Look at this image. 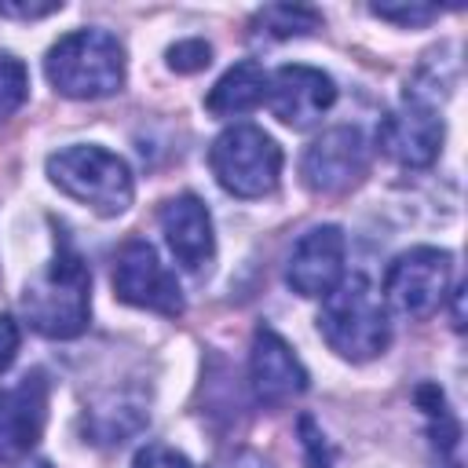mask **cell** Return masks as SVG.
Segmentation results:
<instances>
[{
  "mask_svg": "<svg viewBox=\"0 0 468 468\" xmlns=\"http://www.w3.org/2000/svg\"><path fill=\"white\" fill-rule=\"evenodd\" d=\"M26 322L51 340H69L88 329L91 314V271L77 245L58 234L51 263L26 285L22 292Z\"/></svg>",
  "mask_w": 468,
  "mask_h": 468,
  "instance_id": "obj_1",
  "label": "cell"
},
{
  "mask_svg": "<svg viewBox=\"0 0 468 468\" xmlns=\"http://www.w3.org/2000/svg\"><path fill=\"white\" fill-rule=\"evenodd\" d=\"M318 329L325 344L347 362H369L384 355L391 344L388 303L373 289V282L362 274L340 278V285L329 296H322Z\"/></svg>",
  "mask_w": 468,
  "mask_h": 468,
  "instance_id": "obj_2",
  "label": "cell"
},
{
  "mask_svg": "<svg viewBox=\"0 0 468 468\" xmlns=\"http://www.w3.org/2000/svg\"><path fill=\"white\" fill-rule=\"evenodd\" d=\"M44 73L66 99H106L124 84V48L106 29H73L51 44Z\"/></svg>",
  "mask_w": 468,
  "mask_h": 468,
  "instance_id": "obj_3",
  "label": "cell"
},
{
  "mask_svg": "<svg viewBox=\"0 0 468 468\" xmlns=\"http://www.w3.org/2000/svg\"><path fill=\"white\" fill-rule=\"evenodd\" d=\"M48 179L73 201L88 205L99 216H121L132 197L135 183L128 165L95 143H77L48 157Z\"/></svg>",
  "mask_w": 468,
  "mask_h": 468,
  "instance_id": "obj_4",
  "label": "cell"
},
{
  "mask_svg": "<svg viewBox=\"0 0 468 468\" xmlns=\"http://www.w3.org/2000/svg\"><path fill=\"white\" fill-rule=\"evenodd\" d=\"M208 168L216 183L234 197H263L278 186L282 146L256 124H234L216 135L208 150Z\"/></svg>",
  "mask_w": 468,
  "mask_h": 468,
  "instance_id": "obj_5",
  "label": "cell"
},
{
  "mask_svg": "<svg viewBox=\"0 0 468 468\" xmlns=\"http://www.w3.org/2000/svg\"><path fill=\"white\" fill-rule=\"evenodd\" d=\"M450 278H453V256L446 249L417 245L391 260L384 274V296L399 314L420 322L442 307L450 292Z\"/></svg>",
  "mask_w": 468,
  "mask_h": 468,
  "instance_id": "obj_6",
  "label": "cell"
},
{
  "mask_svg": "<svg viewBox=\"0 0 468 468\" xmlns=\"http://www.w3.org/2000/svg\"><path fill=\"white\" fill-rule=\"evenodd\" d=\"M113 296L165 318L183 314V289L176 274L157 260L154 245L143 238H132L128 245H121L113 260Z\"/></svg>",
  "mask_w": 468,
  "mask_h": 468,
  "instance_id": "obj_7",
  "label": "cell"
},
{
  "mask_svg": "<svg viewBox=\"0 0 468 468\" xmlns=\"http://www.w3.org/2000/svg\"><path fill=\"white\" fill-rule=\"evenodd\" d=\"M369 168V150L358 128L340 124L322 132L300 157V176L314 194H344Z\"/></svg>",
  "mask_w": 468,
  "mask_h": 468,
  "instance_id": "obj_8",
  "label": "cell"
},
{
  "mask_svg": "<svg viewBox=\"0 0 468 468\" xmlns=\"http://www.w3.org/2000/svg\"><path fill=\"white\" fill-rule=\"evenodd\" d=\"M48 395L51 384L44 369H29L18 384L0 391V464H15L29 457L48 424Z\"/></svg>",
  "mask_w": 468,
  "mask_h": 468,
  "instance_id": "obj_9",
  "label": "cell"
},
{
  "mask_svg": "<svg viewBox=\"0 0 468 468\" xmlns=\"http://www.w3.org/2000/svg\"><path fill=\"white\" fill-rule=\"evenodd\" d=\"M344 252H347V241L340 227L333 223L311 227L307 234H300V241L289 252V263H285L289 289L307 300L329 296L344 278Z\"/></svg>",
  "mask_w": 468,
  "mask_h": 468,
  "instance_id": "obj_10",
  "label": "cell"
},
{
  "mask_svg": "<svg viewBox=\"0 0 468 468\" xmlns=\"http://www.w3.org/2000/svg\"><path fill=\"white\" fill-rule=\"evenodd\" d=\"M333 102H336V84L329 73L314 66L292 62L274 69V77H267V106L289 128L314 124L322 113H329Z\"/></svg>",
  "mask_w": 468,
  "mask_h": 468,
  "instance_id": "obj_11",
  "label": "cell"
},
{
  "mask_svg": "<svg viewBox=\"0 0 468 468\" xmlns=\"http://www.w3.org/2000/svg\"><path fill=\"white\" fill-rule=\"evenodd\" d=\"M249 384L260 406H285L307 391V369L296 351L271 329L260 325L249 351Z\"/></svg>",
  "mask_w": 468,
  "mask_h": 468,
  "instance_id": "obj_12",
  "label": "cell"
},
{
  "mask_svg": "<svg viewBox=\"0 0 468 468\" xmlns=\"http://www.w3.org/2000/svg\"><path fill=\"white\" fill-rule=\"evenodd\" d=\"M377 143L402 168H428L442 150V117L431 106L402 99V106L380 121Z\"/></svg>",
  "mask_w": 468,
  "mask_h": 468,
  "instance_id": "obj_13",
  "label": "cell"
},
{
  "mask_svg": "<svg viewBox=\"0 0 468 468\" xmlns=\"http://www.w3.org/2000/svg\"><path fill=\"white\" fill-rule=\"evenodd\" d=\"M161 234L183 271H201L216 256V234H212V216L197 194H176L172 201L161 205L157 212Z\"/></svg>",
  "mask_w": 468,
  "mask_h": 468,
  "instance_id": "obj_14",
  "label": "cell"
},
{
  "mask_svg": "<svg viewBox=\"0 0 468 468\" xmlns=\"http://www.w3.org/2000/svg\"><path fill=\"white\" fill-rule=\"evenodd\" d=\"M146 402L132 391H110L102 399H95L88 410H84V435L99 446H121L128 442L132 435L143 431L146 424Z\"/></svg>",
  "mask_w": 468,
  "mask_h": 468,
  "instance_id": "obj_15",
  "label": "cell"
},
{
  "mask_svg": "<svg viewBox=\"0 0 468 468\" xmlns=\"http://www.w3.org/2000/svg\"><path fill=\"white\" fill-rule=\"evenodd\" d=\"M267 99V69L252 58L230 66L208 91L205 110L212 117H241L249 110H256Z\"/></svg>",
  "mask_w": 468,
  "mask_h": 468,
  "instance_id": "obj_16",
  "label": "cell"
},
{
  "mask_svg": "<svg viewBox=\"0 0 468 468\" xmlns=\"http://www.w3.org/2000/svg\"><path fill=\"white\" fill-rule=\"evenodd\" d=\"M322 26V15L303 4H271L252 18V37L263 40H289V37H307L311 29Z\"/></svg>",
  "mask_w": 468,
  "mask_h": 468,
  "instance_id": "obj_17",
  "label": "cell"
},
{
  "mask_svg": "<svg viewBox=\"0 0 468 468\" xmlns=\"http://www.w3.org/2000/svg\"><path fill=\"white\" fill-rule=\"evenodd\" d=\"M26 95H29V73H26V66L15 55L0 51V117L15 113L26 102Z\"/></svg>",
  "mask_w": 468,
  "mask_h": 468,
  "instance_id": "obj_18",
  "label": "cell"
},
{
  "mask_svg": "<svg viewBox=\"0 0 468 468\" xmlns=\"http://www.w3.org/2000/svg\"><path fill=\"white\" fill-rule=\"evenodd\" d=\"M296 431H300V446H303V464L307 468H333V450H329L322 428L314 424V417L303 413L300 424H296Z\"/></svg>",
  "mask_w": 468,
  "mask_h": 468,
  "instance_id": "obj_19",
  "label": "cell"
},
{
  "mask_svg": "<svg viewBox=\"0 0 468 468\" xmlns=\"http://www.w3.org/2000/svg\"><path fill=\"white\" fill-rule=\"evenodd\" d=\"M212 62V48L201 40V37H190V40H179L168 48V66L176 73H197Z\"/></svg>",
  "mask_w": 468,
  "mask_h": 468,
  "instance_id": "obj_20",
  "label": "cell"
},
{
  "mask_svg": "<svg viewBox=\"0 0 468 468\" xmlns=\"http://www.w3.org/2000/svg\"><path fill=\"white\" fill-rule=\"evenodd\" d=\"M369 11L377 18H388V22H399V26H424L439 15L435 4H373Z\"/></svg>",
  "mask_w": 468,
  "mask_h": 468,
  "instance_id": "obj_21",
  "label": "cell"
},
{
  "mask_svg": "<svg viewBox=\"0 0 468 468\" xmlns=\"http://www.w3.org/2000/svg\"><path fill=\"white\" fill-rule=\"evenodd\" d=\"M132 468H194V464H190L186 453H179V450H172L165 442H150V446H143L135 453Z\"/></svg>",
  "mask_w": 468,
  "mask_h": 468,
  "instance_id": "obj_22",
  "label": "cell"
},
{
  "mask_svg": "<svg viewBox=\"0 0 468 468\" xmlns=\"http://www.w3.org/2000/svg\"><path fill=\"white\" fill-rule=\"evenodd\" d=\"M18 322L11 314H0V373H7V366L18 355Z\"/></svg>",
  "mask_w": 468,
  "mask_h": 468,
  "instance_id": "obj_23",
  "label": "cell"
},
{
  "mask_svg": "<svg viewBox=\"0 0 468 468\" xmlns=\"http://www.w3.org/2000/svg\"><path fill=\"white\" fill-rule=\"evenodd\" d=\"M55 11H62V4H0L4 18H48Z\"/></svg>",
  "mask_w": 468,
  "mask_h": 468,
  "instance_id": "obj_24",
  "label": "cell"
},
{
  "mask_svg": "<svg viewBox=\"0 0 468 468\" xmlns=\"http://www.w3.org/2000/svg\"><path fill=\"white\" fill-rule=\"evenodd\" d=\"M212 468H271V464H267V461H263L256 450H245V446H241V450L223 453V457H219Z\"/></svg>",
  "mask_w": 468,
  "mask_h": 468,
  "instance_id": "obj_25",
  "label": "cell"
},
{
  "mask_svg": "<svg viewBox=\"0 0 468 468\" xmlns=\"http://www.w3.org/2000/svg\"><path fill=\"white\" fill-rule=\"evenodd\" d=\"M29 468H51V464H44V461H37V464H29Z\"/></svg>",
  "mask_w": 468,
  "mask_h": 468,
  "instance_id": "obj_26",
  "label": "cell"
}]
</instances>
